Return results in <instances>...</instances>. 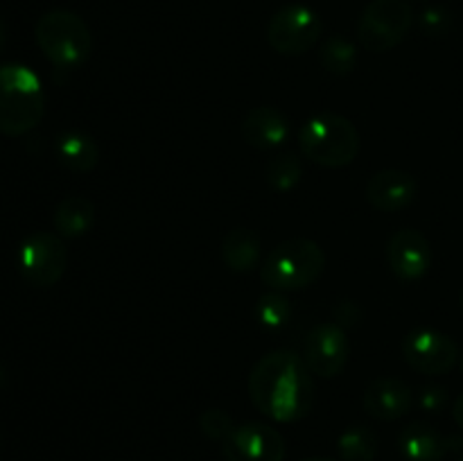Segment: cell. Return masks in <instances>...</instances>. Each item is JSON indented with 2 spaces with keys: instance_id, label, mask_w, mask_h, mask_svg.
Segmentation results:
<instances>
[{
  "instance_id": "6da1fadb",
  "label": "cell",
  "mask_w": 463,
  "mask_h": 461,
  "mask_svg": "<svg viewBox=\"0 0 463 461\" xmlns=\"http://www.w3.org/2000/svg\"><path fill=\"white\" fill-rule=\"evenodd\" d=\"M249 398L276 423H297L315 405V380L303 355L279 348L256 362L249 375Z\"/></svg>"
},
{
  "instance_id": "7a4b0ae2",
  "label": "cell",
  "mask_w": 463,
  "mask_h": 461,
  "mask_svg": "<svg viewBox=\"0 0 463 461\" xmlns=\"http://www.w3.org/2000/svg\"><path fill=\"white\" fill-rule=\"evenodd\" d=\"M45 113V93L39 75L23 63L0 66V134L23 136Z\"/></svg>"
},
{
  "instance_id": "3957f363",
  "label": "cell",
  "mask_w": 463,
  "mask_h": 461,
  "mask_svg": "<svg viewBox=\"0 0 463 461\" xmlns=\"http://www.w3.org/2000/svg\"><path fill=\"white\" fill-rule=\"evenodd\" d=\"M301 152L307 161L321 167L351 165L360 154V131L348 118L339 113H317L298 131Z\"/></svg>"
},
{
  "instance_id": "277c9868",
  "label": "cell",
  "mask_w": 463,
  "mask_h": 461,
  "mask_svg": "<svg viewBox=\"0 0 463 461\" xmlns=\"http://www.w3.org/2000/svg\"><path fill=\"white\" fill-rule=\"evenodd\" d=\"M324 269V249L310 238H292L267 256L260 267V278L274 292H298L317 283Z\"/></svg>"
},
{
  "instance_id": "5b68a950",
  "label": "cell",
  "mask_w": 463,
  "mask_h": 461,
  "mask_svg": "<svg viewBox=\"0 0 463 461\" xmlns=\"http://www.w3.org/2000/svg\"><path fill=\"white\" fill-rule=\"evenodd\" d=\"M34 39L52 66L72 71L89 61L93 36L84 18L68 9H52L36 21Z\"/></svg>"
},
{
  "instance_id": "8992f818",
  "label": "cell",
  "mask_w": 463,
  "mask_h": 461,
  "mask_svg": "<svg viewBox=\"0 0 463 461\" xmlns=\"http://www.w3.org/2000/svg\"><path fill=\"white\" fill-rule=\"evenodd\" d=\"M414 25V9L407 0H371L357 21V39L371 52H389L405 41Z\"/></svg>"
},
{
  "instance_id": "52a82bcc",
  "label": "cell",
  "mask_w": 463,
  "mask_h": 461,
  "mask_svg": "<svg viewBox=\"0 0 463 461\" xmlns=\"http://www.w3.org/2000/svg\"><path fill=\"white\" fill-rule=\"evenodd\" d=\"M324 34L319 14L303 3H289L271 16L267 25V41L285 57H301L315 48Z\"/></svg>"
},
{
  "instance_id": "ba28073f",
  "label": "cell",
  "mask_w": 463,
  "mask_h": 461,
  "mask_svg": "<svg viewBox=\"0 0 463 461\" xmlns=\"http://www.w3.org/2000/svg\"><path fill=\"white\" fill-rule=\"evenodd\" d=\"M68 267V251L61 235L36 230L23 240L18 249V269L34 287H52L61 280Z\"/></svg>"
},
{
  "instance_id": "9c48e42d",
  "label": "cell",
  "mask_w": 463,
  "mask_h": 461,
  "mask_svg": "<svg viewBox=\"0 0 463 461\" xmlns=\"http://www.w3.org/2000/svg\"><path fill=\"white\" fill-rule=\"evenodd\" d=\"M348 355H351V343L344 325L337 321H324V324L312 325L310 333L303 342V360L312 375L319 378H335L346 366Z\"/></svg>"
},
{
  "instance_id": "30bf717a",
  "label": "cell",
  "mask_w": 463,
  "mask_h": 461,
  "mask_svg": "<svg viewBox=\"0 0 463 461\" xmlns=\"http://www.w3.org/2000/svg\"><path fill=\"white\" fill-rule=\"evenodd\" d=\"M402 357L423 375H443L459 362L457 343L432 328H419L402 339Z\"/></svg>"
},
{
  "instance_id": "8fae6325",
  "label": "cell",
  "mask_w": 463,
  "mask_h": 461,
  "mask_svg": "<svg viewBox=\"0 0 463 461\" xmlns=\"http://www.w3.org/2000/svg\"><path fill=\"white\" fill-rule=\"evenodd\" d=\"M226 461H283L285 438L279 429L265 423L235 425L222 441Z\"/></svg>"
},
{
  "instance_id": "7c38bea8",
  "label": "cell",
  "mask_w": 463,
  "mask_h": 461,
  "mask_svg": "<svg viewBox=\"0 0 463 461\" xmlns=\"http://www.w3.org/2000/svg\"><path fill=\"white\" fill-rule=\"evenodd\" d=\"M387 265L402 283H416L432 265V247L428 238L416 229H402L387 242Z\"/></svg>"
},
{
  "instance_id": "4fadbf2b",
  "label": "cell",
  "mask_w": 463,
  "mask_h": 461,
  "mask_svg": "<svg viewBox=\"0 0 463 461\" xmlns=\"http://www.w3.org/2000/svg\"><path fill=\"white\" fill-rule=\"evenodd\" d=\"M419 193L414 174L407 170H383L366 183V202L380 212H398L411 206Z\"/></svg>"
},
{
  "instance_id": "5bb4252c",
  "label": "cell",
  "mask_w": 463,
  "mask_h": 461,
  "mask_svg": "<svg viewBox=\"0 0 463 461\" xmlns=\"http://www.w3.org/2000/svg\"><path fill=\"white\" fill-rule=\"evenodd\" d=\"M416 396L410 384L398 378H378L364 389L362 405L364 411L373 419L392 423V420L402 419L414 407Z\"/></svg>"
},
{
  "instance_id": "9a60e30c",
  "label": "cell",
  "mask_w": 463,
  "mask_h": 461,
  "mask_svg": "<svg viewBox=\"0 0 463 461\" xmlns=\"http://www.w3.org/2000/svg\"><path fill=\"white\" fill-rule=\"evenodd\" d=\"M457 437H446L428 423H411L398 437V447L407 461H441L455 450Z\"/></svg>"
},
{
  "instance_id": "2e32d148",
  "label": "cell",
  "mask_w": 463,
  "mask_h": 461,
  "mask_svg": "<svg viewBox=\"0 0 463 461\" xmlns=\"http://www.w3.org/2000/svg\"><path fill=\"white\" fill-rule=\"evenodd\" d=\"M288 118L274 107H256L242 120V138L256 149H274L288 140Z\"/></svg>"
},
{
  "instance_id": "e0dca14e",
  "label": "cell",
  "mask_w": 463,
  "mask_h": 461,
  "mask_svg": "<svg viewBox=\"0 0 463 461\" xmlns=\"http://www.w3.org/2000/svg\"><path fill=\"white\" fill-rule=\"evenodd\" d=\"M54 154L66 170L86 174L93 172L99 161V147L84 131H63L54 143Z\"/></svg>"
},
{
  "instance_id": "ac0fdd59",
  "label": "cell",
  "mask_w": 463,
  "mask_h": 461,
  "mask_svg": "<svg viewBox=\"0 0 463 461\" xmlns=\"http://www.w3.org/2000/svg\"><path fill=\"white\" fill-rule=\"evenodd\" d=\"M52 224L61 238H81L95 224V203L81 194H71L54 208Z\"/></svg>"
},
{
  "instance_id": "d6986e66",
  "label": "cell",
  "mask_w": 463,
  "mask_h": 461,
  "mask_svg": "<svg viewBox=\"0 0 463 461\" xmlns=\"http://www.w3.org/2000/svg\"><path fill=\"white\" fill-rule=\"evenodd\" d=\"M260 238L249 229H233L222 240V260L231 271L247 274L260 262Z\"/></svg>"
},
{
  "instance_id": "ffe728a7",
  "label": "cell",
  "mask_w": 463,
  "mask_h": 461,
  "mask_svg": "<svg viewBox=\"0 0 463 461\" xmlns=\"http://www.w3.org/2000/svg\"><path fill=\"white\" fill-rule=\"evenodd\" d=\"M339 461H375L378 456V437L364 425H353L344 429L337 438Z\"/></svg>"
},
{
  "instance_id": "44dd1931",
  "label": "cell",
  "mask_w": 463,
  "mask_h": 461,
  "mask_svg": "<svg viewBox=\"0 0 463 461\" xmlns=\"http://www.w3.org/2000/svg\"><path fill=\"white\" fill-rule=\"evenodd\" d=\"M319 61L335 77L351 75L357 66V45L346 36H330L319 50Z\"/></svg>"
},
{
  "instance_id": "7402d4cb",
  "label": "cell",
  "mask_w": 463,
  "mask_h": 461,
  "mask_svg": "<svg viewBox=\"0 0 463 461\" xmlns=\"http://www.w3.org/2000/svg\"><path fill=\"white\" fill-rule=\"evenodd\" d=\"M303 163L297 154H279L267 165V183L279 193L297 188L301 183Z\"/></svg>"
},
{
  "instance_id": "603a6c76",
  "label": "cell",
  "mask_w": 463,
  "mask_h": 461,
  "mask_svg": "<svg viewBox=\"0 0 463 461\" xmlns=\"http://www.w3.org/2000/svg\"><path fill=\"white\" fill-rule=\"evenodd\" d=\"M289 316H292V307H289V301L283 296V292L271 289L269 294H262L258 298L256 319L265 330L285 328L289 324Z\"/></svg>"
},
{
  "instance_id": "cb8c5ba5",
  "label": "cell",
  "mask_w": 463,
  "mask_h": 461,
  "mask_svg": "<svg viewBox=\"0 0 463 461\" xmlns=\"http://www.w3.org/2000/svg\"><path fill=\"white\" fill-rule=\"evenodd\" d=\"M199 428L213 441H224L231 432L235 429L233 419H231L226 411L222 409H206L202 416H199Z\"/></svg>"
},
{
  "instance_id": "d4e9b609",
  "label": "cell",
  "mask_w": 463,
  "mask_h": 461,
  "mask_svg": "<svg viewBox=\"0 0 463 461\" xmlns=\"http://www.w3.org/2000/svg\"><path fill=\"white\" fill-rule=\"evenodd\" d=\"M419 25L428 36H443L452 27V16L441 5H432L420 12Z\"/></svg>"
},
{
  "instance_id": "484cf974",
  "label": "cell",
  "mask_w": 463,
  "mask_h": 461,
  "mask_svg": "<svg viewBox=\"0 0 463 461\" xmlns=\"http://www.w3.org/2000/svg\"><path fill=\"white\" fill-rule=\"evenodd\" d=\"M416 405L425 411V414H441L448 405V391L437 384H428L416 396Z\"/></svg>"
},
{
  "instance_id": "4316f807",
  "label": "cell",
  "mask_w": 463,
  "mask_h": 461,
  "mask_svg": "<svg viewBox=\"0 0 463 461\" xmlns=\"http://www.w3.org/2000/svg\"><path fill=\"white\" fill-rule=\"evenodd\" d=\"M357 319H360V310H357L351 301H344L335 307V321H337L339 325H344V328H346L348 324H355Z\"/></svg>"
},
{
  "instance_id": "83f0119b",
  "label": "cell",
  "mask_w": 463,
  "mask_h": 461,
  "mask_svg": "<svg viewBox=\"0 0 463 461\" xmlns=\"http://www.w3.org/2000/svg\"><path fill=\"white\" fill-rule=\"evenodd\" d=\"M452 416H455V423L463 429V393L457 398L455 405H452Z\"/></svg>"
},
{
  "instance_id": "f1b7e54d",
  "label": "cell",
  "mask_w": 463,
  "mask_h": 461,
  "mask_svg": "<svg viewBox=\"0 0 463 461\" xmlns=\"http://www.w3.org/2000/svg\"><path fill=\"white\" fill-rule=\"evenodd\" d=\"M303 461H335L330 456H310V459H303Z\"/></svg>"
},
{
  "instance_id": "f546056e",
  "label": "cell",
  "mask_w": 463,
  "mask_h": 461,
  "mask_svg": "<svg viewBox=\"0 0 463 461\" xmlns=\"http://www.w3.org/2000/svg\"><path fill=\"white\" fill-rule=\"evenodd\" d=\"M3 39H5V36H3V25H0V50H3Z\"/></svg>"
},
{
  "instance_id": "4dcf8cb0",
  "label": "cell",
  "mask_w": 463,
  "mask_h": 461,
  "mask_svg": "<svg viewBox=\"0 0 463 461\" xmlns=\"http://www.w3.org/2000/svg\"><path fill=\"white\" fill-rule=\"evenodd\" d=\"M459 306H461V312H463V289H461V294H459Z\"/></svg>"
},
{
  "instance_id": "1f68e13d",
  "label": "cell",
  "mask_w": 463,
  "mask_h": 461,
  "mask_svg": "<svg viewBox=\"0 0 463 461\" xmlns=\"http://www.w3.org/2000/svg\"><path fill=\"white\" fill-rule=\"evenodd\" d=\"M459 362H461V371H463V353H461V357H459Z\"/></svg>"
},
{
  "instance_id": "d6a6232c",
  "label": "cell",
  "mask_w": 463,
  "mask_h": 461,
  "mask_svg": "<svg viewBox=\"0 0 463 461\" xmlns=\"http://www.w3.org/2000/svg\"><path fill=\"white\" fill-rule=\"evenodd\" d=\"M461 461H463V455H461Z\"/></svg>"
}]
</instances>
